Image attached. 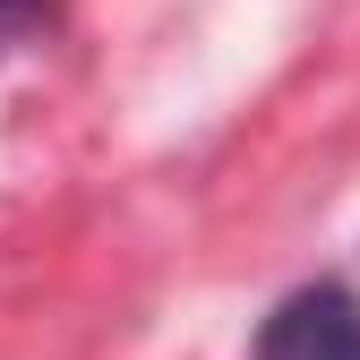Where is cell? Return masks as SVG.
<instances>
[{"mask_svg":"<svg viewBox=\"0 0 360 360\" xmlns=\"http://www.w3.org/2000/svg\"><path fill=\"white\" fill-rule=\"evenodd\" d=\"M52 26V0H0V52H18Z\"/></svg>","mask_w":360,"mask_h":360,"instance_id":"7a4b0ae2","label":"cell"},{"mask_svg":"<svg viewBox=\"0 0 360 360\" xmlns=\"http://www.w3.org/2000/svg\"><path fill=\"white\" fill-rule=\"evenodd\" d=\"M249 360H360V300L343 283H300L257 326Z\"/></svg>","mask_w":360,"mask_h":360,"instance_id":"6da1fadb","label":"cell"}]
</instances>
